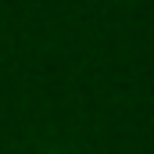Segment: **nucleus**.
Returning a JSON list of instances; mask_svg holds the SVG:
<instances>
[{
    "label": "nucleus",
    "instance_id": "f257e3e1",
    "mask_svg": "<svg viewBox=\"0 0 154 154\" xmlns=\"http://www.w3.org/2000/svg\"><path fill=\"white\" fill-rule=\"evenodd\" d=\"M43 154H72V151H65V147H50V151H43Z\"/></svg>",
    "mask_w": 154,
    "mask_h": 154
}]
</instances>
